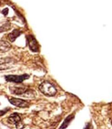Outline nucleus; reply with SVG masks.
Masks as SVG:
<instances>
[{"label": "nucleus", "instance_id": "ddd939ff", "mask_svg": "<svg viewBox=\"0 0 112 129\" xmlns=\"http://www.w3.org/2000/svg\"><path fill=\"white\" fill-rule=\"evenodd\" d=\"M9 12V9L8 8H5V9H4L3 11H2V13L4 15L6 16L8 14Z\"/></svg>", "mask_w": 112, "mask_h": 129}, {"label": "nucleus", "instance_id": "1a4fd4ad", "mask_svg": "<svg viewBox=\"0 0 112 129\" xmlns=\"http://www.w3.org/2000/svg\"><path fill=\"white\" fill-rule=\"evenodd\" d=\"M22 33V31L20 30H18V29H14V30H13L11 33H10L8 35V39H9V40L13 42L14 41H15V40L16 39V38L19 37L21 33Z\"/></svg>", "mask_w": 112, "mask_h": 129}, {"label": "nucleus", "instance_id": "423d86ee", "mask_svg": "<svg viewBox=\"0 0 112 129\" xmlns=\"http://www.w3.org/2000/svg\"><path fill=\"white\" fill-rule=\"evenodd\" d=\"M10 90L11 93L16 95H21L25 93L27 89L23 86H14L10 87Z\"/></svg>", "mask_w": 112, "mask_h": 129}, {"label": "nucleus", "instance_id": "0eeeda50", "mask_svg": "<svg viewBox=\"0 0 112 129\" xmlns=\"http://www.w3.org/2000/svg\"><path fill=\"white\" fill-rule=\"evenodd\" d=\"M8 121L10 123L15 124L17 128H18L21 121V118L19 115L17 113L12 114L8 118Z\"/></svg>", "mask_w": 112, "mask_h": 129}, {"label": "nucleus", "instance_id": "39448f33", "mask_svg": "<svg viewBox=\"0 0 112 129\" xmlns=\"http://www.w3.org/2000/svg\"><path fill=\"white\" fill-rule=\"evenodd\" d=\"M27 40L29 47L30 49L34 52H37L38 51V44L35 38L31 35L27 36Z\"/></svg>", "mask_w": 112, "mask_h": 129}, {"label": "nucleus", "instance_id": "4468645a", "mask_svg": "<svg viewBox=\"0 0 112 129\" xmlns=\"http://www.w3.org/2000/svg\"><path fill=\"white\" fill-rule=\"evenodd\" d=\"M84 129H92L91 124H88L86 125V126Z\"/></svg>", "mask_w": 112, "mask_h": 129}, {"label": "nucleus", "instance_id": "20e7f679", "mask_svg": "<svg viewBox=\"0 0 112 129\" xmlns=\"http://www.w3.org/2000/svg\"><path fill=\"white\" fill-rule=\"evenodd\" d=\"M9 101L13 105L19 107H27L29 105V103L28 101L22 99L16 98L14 97H12L9 99Z\"/></svg>", "mask_w": 112, "mask_h": 129}, {"label": "nucleus", "instance_id": "f03ea898", "mask_svg": "<svg viewBox=\"0 0 112 129\" xmlns=\"http://www.w3.org/2000/svg\"><path fill=\"white\" fill-rule=\"evenodd\" d=\"M16 63V60L10 57L0 58V70H6L11 68Z\"/></svg>", "mask_w": 112, "mask_h": 129}, {"label": "nucleus", "instance_id": "f8f14e48", "mask_svg": "<svg viewBox=\"0 0 112 129\" xmlns=\"http://www.w3.org/2000/svg\"><path fill=\"white\" fill-rule=\"evenodd\" d=\"M9 110V108H6L3 110H0V116H2L4 115L5 113H7V112Z\"/></svg>", "mask_w": 112, "mask_h": 129}, {"label": "nucleus", "instance_id": "6e6552de", "mask_svg": "<svg viewBox=\"0 0 112 129\" xmlns=\"http://www.w3.org/2000/svg\"><path fill=\"white\" fill-rule=\"evenodd\" d=\"M12 48L11 44L8 41L0 40V53H5L9 51Z\"/></svg>", "mask_w": 112, "mask_h": 129}, {"label": "nucleus", "instance_id": "9d476101", "mask_svg": "<svg viewBox=\"0 0 112 129\" xmlns=\"http://www.w3.org/2000/svg\"><path fill=\"white\" fill-rule=\"evenodd\" d=\"M74 115L73 114H71L69 115L64 120V121L63 122V123L62 124L61 126L60 127V129H65L66 128L68 125H69V124L70 123V122H71V121L74 118Z\"/></svg>", "mask_w": 112, "mask_h": 129}, {"label": "nucleus", "instance_id": "f257e3e1", "mask_svg": "<svg viewBox=\"0 0 112 129\" xmlns=\"http://www.w3.org/2000/svg\"><path fill=\"white\" fill-rule=\"evenodd\" d=\"M39 89L43 94L48 96H53L57 93L54 86L48 81L43 82L39 85Z\"/></svg>", "mask_w": 112, "mask_h": 129}, {"label": "nucleus", "instance_id": "9b49d317", "mask_svg": "<svg viewBox=\"0 0 112 129\" xmlns=\"http://www.w3.org/2000/svg\"><path fill=\"white\" fill-rule=\"evenodd\" d=\"M11 28V24L9 22H6L0 26V33L7 31Z\"/></svg>", "mask_w": 112, "mask_h": 129}, {"label": "nucleus", "instance_id": "7ed1b4c3", "mask_svg": "<svg viewBox=\"0 0 112 129\" xmlns=\"http://www.w3.org/2000/svg\"><path fill=\"white\" fill-rule=\"evenodd\" d=\"M29 76L28 74H23L22 75H9L5 76V79L8 82H14L19 83L22 82L23 81L28 79Z\"/></svg>", "mask_w": 112, "mask_h": 129}, {"label": "nucleus", "instance_id": "2eb2a0df", "mask_svg": "<svg viewBox=\"0 0 112 129\" xmlns=\"http://www.w3.org/2000/svg\"><path fill=\"white\" fill-rule=\"evenodd\" d=\"M111 124H112V122H111Z\"/></svg>", "mask_w": 112, "mask_h": 129}]
</instances>
